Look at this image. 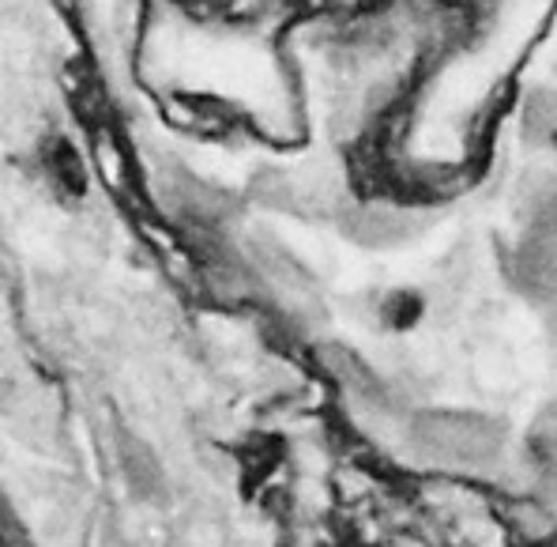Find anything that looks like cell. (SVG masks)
I'll return each instance as SVG.
<instances>
[{"mask_svg":"<svg viewBox=\"0 0 557 547\" xmlns=\"http://www.w3.org/2000/svg\"><path fill=\"white\" fill-rule=\"evenodd\" d=\"M414 446L448 469H482L502 453V427L486 415L425 412L414 420Z\"/></svg>","mask_w":557,"mask_h":547,"instance_id":"6da1fadb","label":"cell"},{"mask_svg":"<svg viewBox=\"0 0 557 547\" xmlns=\"http://www.w3.org/2000/svg\"><path fill=\"white\" fill-rule=\"evenodd\" d=\"M520 272L535 291H557V204L539 211L535 231L523 242Z\"/></svg>","mask_w":557,"mask_h":547,"instance_id":"7a4b0ae2","label":"cell"},{"mask_svg":"<svg viewBox=\"0 0 557 547\" xmlns=\"http://www.w3.org/2000/svg\"><path fill=\"white\" fill-rule=\"evenodd\" d=\"M117 461H121V476H125L128 491L139 495V498H159L162 495V469L144 442H136L133 435H121Z\"/></svg>","mask_w":557,"mask_h":547,"instance_id":"3957f363","label":"cell"},{"mask_svg":"<svg viewBox=\"0 0 557 547\" xmlns=\"http://www.w3.org/2000/svg\"><path fill=\"white\" fill-rule=\"evenodd\" d=\"M535 464L546 491H557V427L535 430Z\"/></svg>","mask_w":557,"mask_h":547,"instance_id":"277c9868","label":"cell"},{"mask_svg":"<svg viewBox=\"0 0 557 547\" xmlns=\"http://www.w3.org/2000/svg\"><path fill=\"white\" fill-rule=\"evenodd\" d=\"M49 167H53L57 182H61L64 190H72V193L84 190V167H79L76 151H72L69 144H53V151H49Z\"/></svg>","mask_w":557,"mask_h":547,"instance_id":"5b68a950","label":"cell"},{"mask_svg":"<svg viewBox=\"0 0 557 547\" xmlns=\"http://www.w3.org/2000/svg\"><path fill=\"white\" fill-rule=\"evenodd\" d=\"M0 547H35L30 544L27 525L15 518L12 502H4V513H0Z\"/></svg>","mask_w":557,"mask_h":547,"instance_id":"8992f818","label":"cell"},{"mask_svg":"<svg viewBox=\"0 0 557 547\" xmlns=\"http://www.w3.org/2000/svg\"><path fill=\"white\" fill-rule=\"evenodd\" d=\"M388 309H396V314H392V321H396V325H407L411 317H418V309H422V306H418L414 299H392V306H388Z\"/></svg>","mask_w":557,"mask_h":547,"instance_id":"52a82bcc","label":"cell"}]
</instances>
